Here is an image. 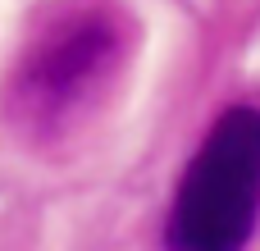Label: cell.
I'll use <instances>...</instances> for the list:
<instances>
[{"instance_id":"obj_1","label":"cell","mask_w":260,"mask_h":251,"mask_svg":"<svg viewBox=\"0 0 260 251\" xmlns=\"http://www.w3.org/2000/svg\"><path fill=\"white\" fill-rule=\"evenodd\" d=\"M260 219V110L233 105L183 169L165 224L169 251H242Z\"/></svg>"}]
</instances>
